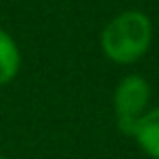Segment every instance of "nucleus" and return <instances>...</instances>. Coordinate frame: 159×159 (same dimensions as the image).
<instances>
[{
	"mask_svg": "<svg viewBox=\"0 0 159 159\" xmlns=\"http://www.w3.org/2000/svg\"><path fill=\"white\" fill-rule=\"evenodd\" d=\"M152 42V24L142 11L116 16L100 35L102 52L116 63H135L146 55Z\"/></svg>",
	"mask_w": 159,
	"mask_h": 159,
	"instance_id": "1",
	"label": "nucleus"
},
{
	"mask_svg": "<svg viewBox=\"0 0 159 159\" xmlns=\"http://www.w3.org/2000/svg\"><path fill=\"white\" fill-rule=\"evenodd\" d=\"M148 100H150V87H148L146 79H142L137 74H131V76H124L120 81V85L116 87L113 107H116L118 126H120L122 133L133 135L135 122L144 113Z\"/></svg>",
	"mask_w": 159,
	"mask_h": 159,
	"instance_id": "2",
	"label": "nucleus"
},
{
	"mask_svg": "<svg viewBox=\"0 0 159 159\" xmlns=\"http://www.w3.org/2000/svg\"><path fill=\"white\" fill-rule=\"evenodd\" d=\"M0 159H7V157H2V155H0Z\"/></svg>",
	"mask_w": 159,
	"mask_h": 159,
	"instance_id": "5",
	"label": "nucleus"
},
{
	"mask_svg": "<svg viewBox=\"0 0 159 159\" xmlns=\"http://www.w3.org/2000/svg\"><path fill=\"white\" fill-rule=\"evenodd\" d=\"M20 63H22V57H20L18 44L5 29H0V85H7L18 76Z\"/></svg>",
	"mask_w": 159,
	"mask_h": 159,
	"instance_id": "4",
	"label": "nucleus"
},
{
	"mask_svg": "<svg viewBox=\"0 0 159 159\" xmlns=\"http://www.w3.org/2000/svg\"><path fill=\"white\" fill-rule=\"evenodd\" d=\"M133 137L137 146L152 159H159V107L144 111L133 129Z\"/></svg>",
	"mask_w": 159,
	"mask_h": 159,
	"instance_id": "3",
	"label": "nucleus"
}]
</instances>
